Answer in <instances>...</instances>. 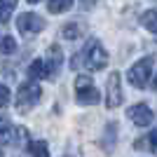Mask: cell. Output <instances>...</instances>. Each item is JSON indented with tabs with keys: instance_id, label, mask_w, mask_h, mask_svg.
Instances as JSON below:
<instances>
[{
	"instance_id": "5b68a950",
	"label": "cell",
	"mask_w": 157,
	"mask_h": 157,
	"mask_svg": "<svg viewBox=\"0 0 157 157\" xmlns=\"http://www.w3.org/2000/svg\"><path fill=\"white\" fill-rule=\"evenodd\" d=\"M122 78H120V73H110V78L105 82V105L108 108H117L122 105L124 101V92H122Z\"/></svg>"
},
{
	"instance_id": "7a4b0ae2",
	"label": "cell",
	"mask_w": 157,
	"mask_h": 157,
	"mask_svg": "<svg viewBox=\"0 0 157 157\" xmlns=\"http://www.w3.org/2000/svg\"><path fill=\"white\" fill-rule=\"evenodd\" d=\"M75 98L80 105H96L98 103V89L89 75H78L75 78Z\"/></svg>"
},
{
	"instance_id": "7c38bea8",
	"label": "cell",
	"mask_w": 157,
	"mask_h": 157,
	"mask_svg": "<svg viewBox=\"0 0 157 157\" xmlns=\"http://www.w3.org/2000/svg\"><path fill=\"white\" fill-rule=\"evenodd\" d=\"M12 134H14V127H12V122H10V117L0 113V143H10Z\"/></svg>"
},
{
	"instance_id": "ffe728a7",
	"label": "cell",
	"mask_w": 157,
	"mask_h": 157,
	"mask_svg": "<svg viewBox=\"0 0 157 157\" xmlns=\"http://www.w3.org/2000/svg\"><path fill=\"white\" fill-rule=\"evenodd\" d=\"M152 89H155V92H157V78H155V82H152Z\"/></svg>"
},
{
	"instance_id": "8992f818",
	"label": "cell",
	"mask_w": 157,
	"mask_h": 157,
	"mask_svg": "<svg viewBox=\"0 0 157 157\" xmlns=\"http://www.w3.org/2000/svg\"><path fill=\"white\" fill-rule=\"evenodd\" d=\"M17 28H19L24 35H35V33L45 31V19L35 12H24V14H19V19H17Z\"/></svg>"
},
{
	"instance_id": "52a82bcc",
	"label": "cell",
	"mask_w": 157,
	"mask_h": 157,
	"mask_svg": "<svg viewBox=\"0 0 157 157\" xmlns=\"http://www.w3.org/2000/svg\"><path fill=\"white\" fill-rule=\"evenodd\" d=\"M127 117H129L136 127H150V124H152V120H155V115H152L150 105L136 103V105H131L129 110H127Z\"/></svg>"
},
{
	"instance_id": "5bb4252c",
	"label": "cell",
	"mask_w": 157,
	"mask_h": 157,
	"mask_svg": "<svg viewBox=\"0 0 157 157\" xmlns=\"http://www.w3.org/2000/svg\"><path fill=\"white\" fill-rule=\"evenodd\" d=\"M14 7H17V0H0V26H5L10 21Z\"/></svg>"
},
{
	"instance_id": "3957f363",
	"label": "cell",
	"mask_w": 157,
	"mask_h": 157,
	"mask_svg": "<svg viewBox=\"0 0 157 157\" xmlns=\"http://www.w3.org/2000/svg\"><path fill=\"white\" fill-rule=\"evenodd\" d=\"M40 96H42V89H40L38 82H24L17 92V110L28 113L33 105H38Z\"/></svg>"
},
{
	"instance_id": "e0dca14e",
	"label": "cell",
	"mask_w": 157,
	"mask_h": 157,
	"mask_svg": "<svg viewBox=\"0 0 157 157\" xmlns=\"http://www.w3.org/2000/svg\"><path fill=\"white\" fill-rule=\"evenodd\" d=\"M28 150H31L33 157H49V148H47L45 141H33V143H28Z\"/></svg>"
},
{
	"instance_id": "ac0fdd59",
	"label": "cell",
	"mask_w": 157,
	"mask_h": 157,
	"mask_svg": "<svg viewBox=\"0 0 157 157\" xmlns=\"http://www.w3.org/2000/svg\"><path fill=\"white\" fill-rule=\"evenodd\" d=\"M17 49V40L12 35H0V54H14Z\"/></svg>"
},
{
	"instance_id": "9c48e42d",
	"label": "cell",
	"mask_w": 157,
	"mask_h": 157,
	"mask_svg": "<svg viewBox=\"0 0 157 157\" xmlns=\"http://www.w3.org/2000/svg\"><path fill=\"white\" fill-rule=\"evenodd\" d=\"M134 148H136V150H150V152L157 155V131H150V134L143 136V138H136Z\"/></svg>"
},
{
	"instance_id": "9a60e30c",
	"label": "cell",
	"mask_w": 157,
	"mask_h": 157,
	"mask_svg": "<svg viewBox=\"0 0 157 157\" xmlns=\"http://www.w3.org/2000/svg\"><path fill=\"white\" fill-rule=\"evenodd\" d=\"M141 24H143L150 33L157 35V12H155V10H148V12L141 14Z\"/></svg>"
},
{
	"instance_id": "2e32d148",
	"label": "cell",
	"mask_w": 157,
	"mask_h": 157,
	"mask_svg": "<svg viewBox=\"0 0 157 157\" xmlns=\"http://www.w3.org/2000/svg\"><path fill=\"white\" fill-rule=\"evenodd\" d=\"M71 7H73V0H49L47 10L52 14H61V12H68Z\"/></svg>"
},
{
	"instance_id": "30bf717a",
	"label": "cell",
	"mask_w": 157,
	"mask_h": 157,
	"mask_svg": "<svg viewBox=\"0 0 157 157\" xmlns=\"http://www.w3.org/2000/svg\"><path fill=\"white\" fill-rule=\"evenodd\" d=\"M82 33H85V26H82L80 21H71V24H66V26L61 28V35H63L66 40H78Z\"/></svg>"
},
{
	"instance_id": "d6986e66",
	"label": "cell",
	"mask_w": 157,
	"mask_h": 157,
	"mask_svg": "<svg viewBox=\"0 0 157 157\" xmlns=\"http://www.w3.org/2000/svg\"><path fill=\"white\" fill-rule=\"evenodd\" d=\"M10 98H12L10 87H7V85H0V105H7V103H10Z\"/></svg>"
},
{
	"instance_id": "277c9868",
	"label": "cell",
	"mask_w": 157,
	"mask_h": 157,
	"mask_svg": "<svg viewBox=\"0 0 157 157\" xmlns=\"http://www.w3.org/2000/svg\"><path fill=\"white\" fill-rule=\"evenodd\" d=\"M152 63H155V59H152V56H145V59L136 61V63L129 68V73H127V80H129L136 89H143V87L148 85V80H150Z\"/></svg>"
},
{
	"instance_id": "44dd1931",
	"label": "cell",
	"mask_w": 157,
	"mask_h": 157,
	"mask_svg": "<svg viewBox=\"0 0 157 157\" xmlns=\"http://www.w3.org/2000/svg\"><path fill=\"white\" fill-rule=\"evenodd\" d=\"M28 2H33V5H35V2H40V0H28Z\"/></svg>"
},
{
	"instance_id": "6da1fadb",
	"label": "cell",
	"mask_w": 157,
	"mask_h": 157,
	"mask_svg": "<svg viewBox=\"0 0 157 157\" xmlns=\"http://www.w3.org/2000/svg\"><path fill=\"white\" fill-rule=\"evenodd\" d=\"M78 59L85 61V66L89 71H103L108 66V52L103 49V45L96 38H92L85 45V49H82V56H78Z\"/></svg>"
},
{
	"instance_id": "8fae6325",
	"label": "cell",
	"mask_w": 157,
	"mask_h": 157,
	"mask_svg": "<svg viewBox=\"0 0 157 157\" xmlns=\"http://www.w3.org/2000/svg\"><path fill=\"white\" fill-rule=\"evenodd\" d=\"M28 78H31V80H42V78H47V66H45V61H42V59L31 61V66H28Z\"/></svg>"
},
{
	"instance_id": "4fadbf2b",
	"label": "cell",
	"mask_w": 157,
	"mask_h": 157,
	"mask_svg": "<svg viewBox=\"0 0 157 157\" xmlns=\"http://www.w3.org/2000/svg\"><path fill=\"white\" fill-rule=\"evenodd\" d=\"M105 131H108V136L103 134V148L105 152H113V148H115V136H117V127H115V122H108L105 124Z\"/></svg>"
},
{
	"instance_id": "ba28073f",
	"label": "cell",
	"mask_w": 157,
	"mask_h": 157,
	"mask_svg": "<svg viewBox=\"0 0 157 157\" xmlns=\"http://www.w3.org/2000/svg\"><path fill=\"white\" fill-rule=\"evenodd\" d=\"M45 66H47V78H56L63 66V52H61L59 45H52L47 49V59H45Z\"/></svg>"
}]
</instances>
